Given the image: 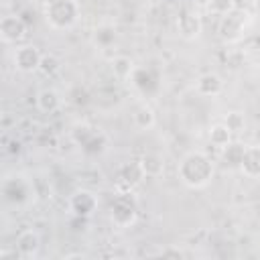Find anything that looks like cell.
<instances>
[{"label": "cell", "mask_w": 260, "mask_h": 260, "mask_svg": "<svg viewBox=\"0 0 260 260\" xmlns=\"http://www.w3.org/2000/svg\"><path fill=\"white\" fill-rule=\"evenodd\" d=\"M179 179L191 187V189H201L205 187L211 177H213V162L209 160L207 154L203 152H189L187 156H183V160L177 167Z\"/></svg>", "instance_id": "obj_1"}, {"label": "cell", "mask_w": 260, "mask_h": 260, "mask_svg": "<svg viewBox=\"0 0 260 260\" xmlns=\"http://www.w3.org/2000/svg\"><path fill=\"white\" fill-rule=\"evenodd\" d=\"M79 18V6L75 0H51L45 4V20L57 28H69Z\"/></svg>", "instance_id": "obj_2"}, {"label": "cell", "mask_w": 260, "mask_h": 260, "mask_svg": "<svg viewBox=\"0 0 260 260\" xmlns=\"http://www.w3.org/2000/svg\"><path fill=\"white\" fill-rule=\"evenodd\" d=\"M136 211H138L136 199L130 195V191L128 193H120L118 197H114L112 207H110V215H112L114 223L120 225V228L130 225L136 219Z\"/></svg>", "instance_id": "obj_3"}, {"label": "cell", "mask_w": 260, "mask_h": 260, "mask_svg": "<svg viewBox=\"0 0 260 260\" xmlns=\"http://www.w3.org/2000/svg\"><path fill=\"white\" fill-rule=\"evenodd\" d=\"M246 28V16L238 10H232L223 16H219V24H217V32L225 43H236L242 39Z\"/></svg>", "instance_id": "obj_4"}, {"label": "cell", "mask_w": 260, "mask_h": 260, "mask_svg": "<svg viewBox=\"0 0 260 260\" xmlns=\"http://www.w3.org/2000/svg\"><path fill=\"white\" fill-rule=\"evenodd\" d=\"M132 83L134 87L144 95V98H152L154 93H158L160 89V81H158V73L150 67H136L132 73Z\"/></svg>", "instance_id": "obj_5"}, {"label": "cell", "mask_w": 260, "mask_h": 260, "mask_svg": "<svg viewBox=\"0 0 260 260\" xmlns=\"http://www.w3.org/2000/svg\"><path fill=\"white\" fill-rule=\"evenodd\" d=\"M28 24L20 18V14H8L0 20V37L4 43H18L24 39Z\"/></svg>", "instance_id": "obj_6"}, {"label": "cell", "mask_w": 260, "mask_h": 260, "mask_svg": "<svg viewBox=\"0 0 260 260\" xmlns=\"http://www.w3.org/2000/svg\"><path fill=\"white\" fill-rule=\"evenodd\" d=\"M41 59H43V53H41L35 45H22V47H18L16 53H14V65H16V69H20L22 73L39 71Z\"/></svg>", "instance_id": "obj_7"}, {"label": "cell", "mask_w": 260, "mask_h": 260, "mask_svg": "<svg viewBox=\"0 0 260 260\" xmlns=\"http://www.w3.org/2000/svg\"><path fill=\"white\" fill-rule=\"evenodd\" d=\"M144 179V171L140 167V160H132V162H124L120 167V173H118V183L122 187H126V191L134 189L140 181Z\"/></svg>", "instance_id": "obj_8"}, {"label": "cell", "mask_w": 260, "mask_h": 260, "mask_svg": "<svg viewBox=\"0 0 260 260\" xmlns=\"http://www.w3.org/2000/svg\"><path fill=\"white\" fill-rule=\"evenodd\" d=\"M2 195L10 203H24L28 199V185L22 179L10 177L2 183Z\"/></svg>", "instance_id": "obj_9"}, {"label": "cell", "mask_w": 260, "mask_h": 260, "mask_svg": "<svg viewBox=\"0 0 260 260\" xmlns=\"http://www.w3.org/2000/svg\"><path fill=\"white\" fill-rule=\"evenodd\" d=\"M240 171L248 179H258L260 177V144L246 146L244 158L240 162Z\"/></svg>", "instance_id": "obj_10"}, {"label": "cell", "mask_w": 260, "mask_h": 260, "mask_svg": "<svg viewBox=\"0 0 260 260\" xmlns=\"http://www.w3.org/2000/svg\"><path fill=\"white\" fill-rule=\"evenodd\" d=\"M95 205H98V203H95V197H93L89 191H77V193H73L71 199H69L71 211H73L75 215H79V217L91 215L93 209H95Z\"/></svg>", "instance_id": "obj_11"}, {"label": "cell", "mask_w": 260, "mask_h": 260, "mask_svg": "<svg viewBox=\"0 0 260 260\" xmlns=\"http://www.w3.org/2000/svg\"><path fill=\"white\" fill-rule=\"evenodd\" d=\"M41 248V238L35 230H22L18 236H16V252L18 256H35L37 250Z\"/></svg>", "instance_id": "obj_12"}, {"label": "cell", "mask_w": 260, "mask_h": 260, "mask_svg": "<svg viewBox=\"0 0 260 260\" xmlns=\"http://www.w3.org/2000/svg\"><path fill=\"white\" fill-rule=\"evenodd\" d=\"M195 87H197V93L207 95V98H215V95L221 93L223 81H221V77H219L217 73H211V71H209V73H203V75L197 79Z\"/></svg>", "instance_id": "obj_13"}, {"label": "cell", "mask_w": 260, "mask_h": 260, "mask_svg": "<svg viewBox=\"0 0 260 260\" xmlns=\"http://www.w3.org/2000/svg\"><path fill=\"white\" fill-rule=\"evenodd\" d=\"M177 28L181 32V37L185 39H195L199 32H201V20L199 16L191 14V12H183L179 18H177Z\"/></svg>", "instance_id": "obj_14"}, {"label": "cell", "mask_w": 260, "mask_h": 260, "mask_svg": "<svg viewBox=\"0 0 260 260\" xmlns=\"http://www.w3.org/2000/svg\"><path fill=\"white\" fill-rule=\"evenodd\" d=\"M132 122L136 128L140 130H150L156 122V116H154V110L148 106V104H138L134 108V114H132Z\"/></svg>", "instance_id": "obj_15"}, {"label": "cell", "mask_w": 260, "mask_h": 260, "mask_svg": "<svg viewBox=\"0 0 260 260\" xmlns=\"http://www.w3.org/2000/svg\"><path fill=\"white\" fill-rule=\"evenodd\" d=\"M244 150L246 146L242 142H230L221 148V160L228 165V167H234V169H240V162L244 158Z\"/></svg>", "instance_id": "obj_16"}, {"label": "cell", "mask_w": 260, "mask_h": 260, "mask_svg": "<svg viewBox=\"0 0 260 260\" xmlns=\"http://www.w3.org/2000/svg\"><path fill=\"white\" fill-rule=\"evenodd\" d=\"M140 167L144 171V177H160L165 171V162L156 152H144L140 158Z\"/></svg>", "instance_id": "obj_17"}, {"label": "cell", "mask_w": 260, "mask_h": 260, "mask_svg": "<svg viewBox=\"0 0 260 260\" xmlns=\"http://www.w3.org/2000/svg\"><path fill=\"white\" fill-rule=\"evenodd\" d=\"M134 69H136V65H134V61L128 55H116L112 59V73L118 79H130Z\"/></svg>", "instance_id": "obj_18"}, {"label": "cell", "mask_w": 260, "mask_h": 260, "mask_svg": "<svg viewBox=\"0 0 260 260\" xmlns=\"http://www.w3.org/2000/svg\"><path fill=\"white\" fill-rule=\"evenodd\" d=\"M59 104H61V98H59V93H57L55 89H43V91L37 95V108H39L41 112H45V114L57 112Z\"/></svg>", "instance_id": "obj_19"}, {"label": "cell", "mask_w": 260, "mask_h": 260, "mask_svg": "<svg viewBox=\"0 0 260 260\" xmlns=\"http://www.w3.org/2000/svg\"><path fill=\"white\" fill-rule=\"evenodd\" d=\"M209 142L217 148H223L225 144L232 142V130L221 122V124H213L209 128Z\"/></svg>", "instance_id": "obj_20"}, {"label": "cell", "mask_w": 260, "mask_h": 260, "mask_svg": "<svg viewBox=\"0 0 260 260\" xmlns=\"http://www.w3.org/2000/svg\"><path fill=\"white\" fill-rule=\"evenodd\" d=\"M106 146H108V138H106V134H102V132H93V134L87 138V142L81 146V150H83L85 154H89V156H95V154H102V152L106 150Z\"/></svg>", "instance_id": "obj_21"}, {"label": "cell", "mask_w": 260, "mask_h": 260, "mask_svg": "<svg viewBox=\"0 0 260 260\" xmlns=\"http://www.w3.org/2000/svg\"><path fill=\"white\" fill-rule=\"evenodd\" d=\"M95 43L100 45V47H110L112 43H114V39H116V30L112 28V26H98L95 28Z\"/></svg>", "instance_id": "obj_22"}, {"label": "cell", "mask_w": 260, "mask_h": 260, "mask_svg": "<svg viewBox=\"0 0 260 260\" xmlns=\"http://www.w3.org/2000/svg\"><path fill=\"white\" fill-rule=\"evenodd\" d=\"M223 124L232 130V134H238V132H242V130H244V126H246V118H244V114H242V112H230V114L225 116Z\"/></svg>", "instance_id": "obj_23"}, {"label": "cell", "mask_w": 260, "mask_h": 260, "mask_svg": "<svg viewBox=\"0 0 260 260\" xmlns=\"http://www.w3.org/2000/svg\"><path fill=\"white\" fill-rule=\"evenodd\" d=\"M207 10L211 14L223 16L234 10V0H207Z\"/></svg>", "instance_id": "obj_24"}, {"label": "cell", "mask_w": 260, "mask_h": 260, "mask_svg": "<svg viewBox=\"0 0 260 260\" xmlns=\"http://www.w3.org/2000/svg\"><path fill=\"white\" fill-rule=\"evenodd\" d=\"M59 65H61V61H59V57H55L53 53H49V55H43V59H41V67H39V71H41L43 75H53L55 71H59Z\"/></svg>", "instance_id": "obj_25"}, {"label": "cell", "mask_w": 260, "mask_h": 260, "mask_svg": "<svg viewBox=\"0 0 260 260\" xmlns=\"http://www.w3.org/2000/svg\"><path fill=\"white\" fill-rule=\"evenodd\" d=\"M91 134H93V130H91L87 124H77V126L73 128V140H75L79 146H83Z\"/></svg>", "instance_id": "obj_26"}, {"label": "cell", "mask_w": 260, "mask_h": 260, "mask_svg": "<svg viewBox=\"0 0 260 260\" xmlns=\"http://www.w3.org/2000/svg\"><path fill=\"white\" fill-rule=\"evenodd\" d=\"M256 4H258V0H234V10H238L246 16L256 10Z\"/></svg>", "instance_id": "obj_27"}, {"label": "cell", "mask_w": 260, "mask_h": 260, "mask_svg": "<svg viewBox=\"0 0 260 260\" xmlns=\"http://www.w3.org/2000/svg\"><path fill=\"white\" fill-rule=\"evenodd\" d=\"M71 95H73V102H75L77 106H85V104L89 102V93H87L85 89H81V87H75Z\"/></svg>", "instance_id": "obj_28"}, {"label": "cell", "mask_w": 260, "mask_h": 260, "mask_svg": "<svg viewBox=\"0 0 260 260\" xmlns=\"http://www.w3.org/2000/svg\"><path fill=\"white\" fill-rule=\"evenodd\" d=\"M160 254H162V256H175V258L183 256V252H181V250H162Z\"/></svg>", "instance_id": "obj_29"}, {"label": "cell", "mask_w": 260, "mask_h": 260, "mask_svg": "<svg viewBox=\"0 0 260 260\" xmlns=\"http://www.w3.org/2000/svg\"><path fill=\"white\" fill-rule=\"evenodd\" d=\"M254 43H256V47L260 49V37H256V41H254Z\"/></svg>", "instance_id": "obj_30"}, {"label": "cell", "mask_w": 260, "mask_h": 260, "mask_svg": "<svg viewBox=\"0 0 260 260\" xmlns=\"http://www.w3.org/2000/svg\"><path fill=\"white\" fill-rule=\"evenodd\" d=\"M39 2H43V4H47V2H51V0H39Z\"/></svg>", "instance_id": "obj_31"}]
</instances>
